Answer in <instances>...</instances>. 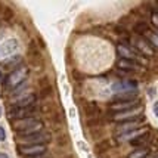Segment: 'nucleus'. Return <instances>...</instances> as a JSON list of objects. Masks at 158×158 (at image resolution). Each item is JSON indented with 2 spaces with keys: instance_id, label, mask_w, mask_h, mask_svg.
Returning <instances> with one entry per match:
<instances>
[{
  "instance_id": "obj_1",
  "label": "nucleus",
  "mask_w": 158,
  "mask_h": 158,
  "mask_svg": "<svg viewBox=\"0 0 158 158\" xmlns=\"http://www.w3.org/2000/svg\"><path fill=\"white\" fill-rule=\"evenodd\" d=\"M10 126L14 127V130L16 131H25L30 130V129H35V130H40L44 127V124L41 120L35 117H27V118H22V120H14V121H9Z\"/></svg>"
},
{
  "instance_id": "obj_2",
  "label": "nucleus",
  "mask_w": 158,
  "mask_h": 158,
  "mask_svg": "<svg viewBox=\"0 0 158 158\" xmlns=\"http://www.w3.org/2000/svg\"><path fill=\"white\" fill-rule=\"evenodd\" d=\"M30 74V68L28 67H19V68H16L15 71H12L9 76L6 77V83H5V86H6L7 89H16L19 84L25 81V78L28 77Z\"/></svg>"
},
{
  "instance_id": "obj_3",
  "label": "nucleus",
  "mask_w": 158,
  "mask_h": 158,
  "mask_svg": "<svg viewBox=\"0 0 158 158\" xmlns=\"http://www.w3.org/2000/svg\"><path fill=\"white\" fill-rule=\"evenodd\" d=\"M16 139L27 145H46L52 140V135L49 131H39L30 136H16Z\"/></svg>"
},
{
  "instance_id": "obj_4",
  "label": "nucleus",
  "mask_w": 158,
  "mask_h": 158,
  "mask_svg": "<svg viewBox=\"0 0 158 158\" xmlns=\"http://www.w3.org/2000/svg\"><path fill=\"white\" fill-rule=\"evenodd\" d=\"M117 52L120 53V58H124V59H130V61H135L140 64V59H142V55H139V52H136L133 48H130L127 43L121 41L117 46ZM142 65V64H140Z\"/></svg>"
},
{
  "instance_id": "obj_5",
  "label": "nucleus",
  "mask_w": 158,
  "mask_h": 158,
  "mask_svg": "<svg viewBox=\"0 0 158 158\" xmlns=\"http://www.w3.org/2000/svg\"><path fill=\"white\" fill-rule=\"evenodd\" d=\"M35 111V105L33 106H28V108H18V106H10L7 111V118L9 121H14V120H22V118H27L31 115V112Z\"/></svg>"
},
{
  "instance_id": "obj_6",
  "label": "nucleus",
  "mask_w": 158,
  "mask_h": 158,
  "mask_svg": "<svg viewBox=\"0 0 158 158\" xmlns=\"http://www.w3.org/2000/svg\"><path fill=\"white\" fill-rule=\"evenodd\" d=\"M18 151L25 157H37L41 154H48V146L46 145H22V146H18Z\"/></svg>"
},
{
  "instance_id": "obj_7",
  "label": "nucleus",
  "mask_w": 158,
  "mask_h": 158,
  "mask_svg": "<svg viewBox=\"0 0 158 158\" xmlns=\"http://www.w3.org/2000/svg\"><path fill=\"white\" fill-rule=\"evenodd\" d=\"M142 111H143V106L140 105L138 108H133V110L124 111V112H117L112 115V120L117 121V123H123V121H130V120H135L142 115Z\"/></svg>"
},
{
  "instance_id": "obj_8",
  "label": "nucleus",
  "mask_w": 158,
  "mask_h": 158,
  "mask_svg": "<svg viewBox=\"0 0 158 158\" xmlns=\"http://www.w3.org/2000/svg\"><path fill=\"white\" fill-rule=\"evenodd\" d=\"M140 106V101L136 99V101H130V102H114L110 105V111L117 114V112H124V111L133 110V108H138Z\"/></svg>"
},
{
  "instance_id": "obj_9",
  "label": "nucleus",
  "mask_w": 158,
  "mask_h": 158,
  "mask_svg": "<svg viewBox=\"0 0 158 158\" xmlns=\"http://www.w3.org/2000/svg\"><path fill=\"white\" fill-rule=\"evenodd\" d=\"M135 46H136V49L139 50V53L142 56H154V49H152V46L146 41L145 37L135 39Z\"/></svg>"
},
{
  "instance_id": "obj_10",
  "label": "nucleus",
  "mask_w": 158,
  "mask_h": 158,
  "mask_svg": "<svg viewBox=\"0 0 158 158\" xmlns=\"http://www.w3.org/2000/svg\"><path fill=\"white\" fill-rule=\"evenodd\" d=\"M145 117L143 115H140V117L135 118V120H130V121H123V123H118V127H120V130L123 131V133H129V131H133V130H138L139 124L143 123Z\"/></svg>"
},
{
  "instance_id": "obj_11",
  "label": "nucleus",
  "mask_w": 158,
  "mask_h": 158,
  "mask_svg": "<svg viewBox=\"0 0 158 158\" xmlns=\"http://www.w3.org/2000/svg\"><path fill=\"white\" fill-rule=\"evenodd\" d=\"M138 99V90H129V92H118L117 95H114L115 102H130Z\"/></svg>"
},
{
  "instance_id": "obj_12",
  "label": "nucleus",
  "mask_w": 158,
  "mask_h": 158,
  "mask_svg": "<svg viewBox=\"0 0 158 158\" xmlns=\"http://www.w3.org/2000/svg\"><path fill=\"white\" fill-rule=\"evenodd\" d=\"M138 87V83L135 80H124V81L120 83H114L112 84V90L114 92H120V90H124V92H129V90H136Z\"/></svg>"
},
{
  "instance_id": "obj_13",
  "label": "nucleus",
  "mask_w": 158,
  "mask_h": 158,
  "mask_svg": "<svg viewBox=\"0 0 158 158\" xmlns=\"http://www.w3.org/2000/svg\"><path fill=\"white\" fill-rule=\"evenodd\" d=\"M117 67L120 69H130V71H139L142 69V65L138 64L135 61H130V59H124V58H120L117 61Z\"/></svg>"
},
{
  "instance_id": "obj_14",
  "label": "nucleus",
  "mask_w": 158,
  "mask_h": 158,
  "mask_svg": "<svg viewBox=\"0 0 158 158\" xmlns=\"http://www.w3.org/2000/svg\"><path fill=\"white\" fill-rule=\"evenodd\" d=\"M35 95L33 93H25L22 98H19L16 102H15L14 106H18V108H28V106H33L35 103Z\"/></svg>"
},
{
  "instance_id": "obj_15",
  "label": "nucleus",
  "mask_w": 158,
  "mask_h": 158,
  "mask_svg": "<svg viewBox=\"0 0 158 158\" xmlns=\"http://www.w3.org/2000/svg\"><path fill=\"white\" fill-rule=\"evenodd\" d=\"M84 112L89 118H98L101 115V108L98 106L96 102H89L84 105Z\"/></svg>"
},
{
  "instance_id": "obj_16",
  "label": "nucleus",
  "mask_w": 158,
  "mask_h": 158,
  "mask_svg": "<svg viewBox=\"0 0 158 158\" xmlns=\"http://www.w3.org/2000/svg\"><path fill=\"white\" fill-rule=\"evenodd\" d=\"M21 64H22V56L15 55V56L9 58V59H6V61L3 62V68L12 69V71H15L16 68H19Z\"/></svg>"
},
{
  "instance_id": "obj_17",
  "label": "nucleus",
  "mask_w": 158,
  "mask_h": 158,
  "mask_svg": "<svg viewBox=\"0 0 158 158\" xmlns=\"http://www.w3.org/2000/svg\"><path fill=\"white\" fill-rule=\"evenodd\" d=\"M149 139H151V133H149V131H145V133H142V135L136 136L135 139H131L130 145H133V146H142V145H145Z\"/></svg>"
},
{
  "instance_id": "obj_18",
  "label": "nucleus",
  "mask_w": 158,
  "mask_h": 158,
  "mask_svg": "<svg viewBox=\"0 0 158 158\" xmlns=\"http://www.w3.org/2000/svg\"><path fill=\"white\" fill-rule=\"evenodd\" d=\"M148 155H149V148L142 146V148H138V149H135L133 152H130L127 158H146Z\"/></svg>"
},
{
  "instance_id": "obj_19",
  "label": "nucleus",
  "mask_w": 158,
  "mask_h": 158,
  "mask_svg": "<svg viewBox=\"0 0 158 158\" xmlns=\"http://www.w3.org/2000/svg\"><path fill=\"white\" fill-rule=\"evenodd\" d=\"M145 39H146V41L152 46V49H158V33H154V31L149 30V31L145 34Z\"/></svg>"
},
{
  "instance_id": "obj_20",
  "label": "nucleus",
  "mask_w": 158,
  "mask_h": 158,
  "mask_svg": "<svg viewBox=\"0 0 158 158\" xmlns=\"http://www.w3.org/2000/svg\"><path fill=\"white\" fill-rule=\"evenodd\" d=\"M15 49H16V41L15 40L7 41V43H5V44L0 48V53H2V55H5V56H7L12 50H15Z\"/></svg>"
},
{
  "instance_id": "obj_21",
  "label": "nucleus",
  "mask_w": 158,
  "mask_h": 158,
  "mask_svg": "<svg viewBox=\"0 0 158 158\" xmlns=\"http://www.w3.org/2000/svg\"><path fill=\"white\" fill-rule=\"evenodd\" d=\"M133 30H135V33H136V34H146V33L149 31V27H148V24H146V22L140 21V22H138V24L133 27Z\"/></svg>"
},
{
  "instance_id": "obj_22",
  "label": "nucleus",
  "mask_w": 158,
  "mask_h": 158,
  "mask_svg": "<svg viewBox=\"0 0 158 158\" xmlns=\"http://www.w3.org/2000/svg\"><path fill=\"white\" fill-rule=\"evenodd\" d=\"M110 146H111V142H110V140H102V142H99V143L96 145V148H95V149H96V152L99 154V152L106 151Z\"/></svg>"
},
{
  "instance_id": "obj_23",
  "label": "nucleus",
  "mask_w": 158,
  "mask_h": 158,
  "mask_svg": "<svg viewBox=\"0 0 158 158\" xmlns=\"http://www.w3.org/2000/svg\"><path fill=\"white\" fill-rule=\"evenodd\" d=\"M151 19H152V24L155 25V27H158V12H152L151 14Z\"/></svg>"
},
{
  "instance_id": "obj_24",
  "label": "nucleus",
  "mask_w": 158,
  "mask_h": 158,
  "mask_svg": "<svg viewBox=\"0 0 158 158\" xmlns=\"http://www.w3.org/2000/svg\"><path fill=\"white\" fill-rule=\"evenodd\" d=\"M3 140H6V131L0 126V142H3Z\"/></svg>"
},
{
  "instance_id": "obj_25",
  "label": "nucleus",
  "mask_w": 158,
  "mask_h": 158,
  "mask_svg": "<svg viewBox=\"0 0 158 158\" xmlns=\"http://www.w3.org/2000/svg\"><path fill=\"white\" fill-rule=\"evenodd\" d=\"M5 15H6V16H5L6 19L12 18V10H10V9H5Z\"/></svg>"
},
{
  "instance_id": "obj_26",
  "label": "nucleus",
  "mask_w": 158,
  "mask_h": 158,
  "mask_svg": "<svg viewBox=\"0 0 158 158\" xmlns=\"http://www.w3.org/2000/svg\"><path fill=\"white\" fill-rule=\"evenodd\" d=\"M27 158H50V155H48V154H41V155H37V157H27Z\"/></svg>"
},
{
  "instance_id": "obj_27",
  "label": "nucleus",
  "mask_w": 158,
  "mask_h": 158,
  "mask_svg": "<svg viewBox=\"0 0 158 158\" xmlns=\"http://www.w3.org/2000/svg\"><path fill=\"white\" fill-rule=\"evenodd\" d=\"M115 31H117V33H123V34H126V33H127L123 27H115Z\"/></svg>"
},
{
  "instance_id": "obj_28",
  "label": "nucleus",
  "mask_w": 158,
  "mask_h": 158,
  "mask_svg": "<svg viewBox=\"0 0 158 158\" xmlns=\"http://www.w3.org/2000/svg\"><path fill=\"white\" fill-rule=\"evenodd\" d=\"M154 112H155V115L158 117V102H155V105H154Z\"/></svg>"
},
{
  "instance_id": "obj_29",
  "label": "nucleus",
  "mask_w": 158,
  "mask_h": 158,
  "mask_svg": "<svg viewBox=\"0 0 158 158\" xmlns=\"http://www.w3.org/2000/svg\"><path fill=\"white\" fill-rule=\"evenodd\" d=\"M0 158H9V155L5 154V152H0Z\"/></svg>"
},
{
  "instance_id": "obj_30",
  "label": "nucleus",
  "mask_w": 158,
  "mask_h": 158,
  "mask_svg": "<svg viewBox=\"0 0 158 158\" xmlns=\"http://www.w3.org/2000/svg\"><path fill=\"white\" fill-rule=\"evenodd\" d=\"M0 117H2V106H0Z\"/></svg>"
},
{
  "instance_id": "obj_31",
  "label": "nucleus",
  "mask_w": 158,
  "mask_h": 158,
  "mask_svg": "<svg viewBox=\"0 0 158 158\" xmlns=\"http://www.w3.org/2000/svg\"><path fill=\"white\" fill-rule=\"evenodd\" d=\"M0 80H2V73H0Z\"/></svg>"
}]
</instances>
